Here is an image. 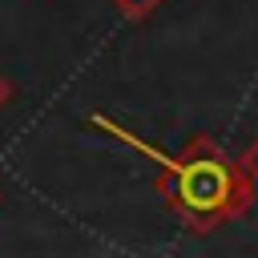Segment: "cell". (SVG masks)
<instances>
[{
  "mask_svg": "<svg viewBox=\"0 0 258 258\" xmlns=\"http://www.w3.org/2000/svg\"><path fill=\"white\" fill-rule=\"evenodd\" d=\"M157 194L194 234H210L222 222L242 218L258 198L238 157H230L210 133H194V141L177 157H165Z\"/></svg>",
  "mask_w": 258,
  "mask_h": 258,
  "instance_id": "cell-1",
  "label": "cell"
},
{
  "mask_svg": "<svg viewBox=\"0 0 258 258\" xmlns=\"http://www.w3.org/2000/svg\"><path fill=\"white\" fill-rule=\"evenodd\" d=\"M109 4H113L125 20H145V16H153L165 0H109Z\"/></svg>",
  "mask_w": 258,
  "mask_h": 258,
  "instance_id": "cell-2",
  "label": "cell"
},
{
  "mask_svg": "<svg viewBox=\"0 0 258 258\" xmlns=\"http://www.w3.org/2000/svg\"><path fill=\"white\" fill-rule=\"evenodd\" d=\"M238 165L246 169V177H250V181H254V189H258V137L238 153Z\"/></svg>",
  "mask_w": 258,
  "mask_h": 258,
  "instance_id": "cell-3",
  "label": "cell"
},
{
  "mask_svg": "<svg viewBox=\"0 0 258 258\" xmlns=\"http://www.w3.org/2000/svg\"><path fill=\"white\" fill-rule=\"evenodd\" d=\"M8 97H12V81H8L4 73H0V109L8 105Z\"/></svg>",
  "mask_w": 258,
  "mask_h": 258,
  "instance_id": "cell-4",
  "label": "cell"
}]
</instances>
